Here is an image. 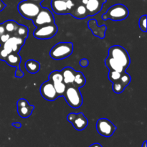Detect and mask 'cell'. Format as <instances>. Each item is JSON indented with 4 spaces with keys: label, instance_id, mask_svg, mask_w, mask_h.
Masks as SVG:
<instances>
[{
    "label": "cell",
    "instance_id": "obj_37",
    "mask_svg": "<svg viewBox=\"0 0 147 147\" xmlns=\"http://www.w3.org/2000/svg\"><path fill=\"white\" fill-rule=\"evenodd\" d=\"M30 1H33V2L37 3V4H40L43 1H44V0H30Z\"/></svg>",
    "mask_w": 147,
    "mask_h": 147
},
{
    "label": "cell",
    "instance_id": "obj_22",
    "mask_svg": "<svg viewBox=\"0 0 147 147\" xmlns=\"http://www.w3.org/2000/svg\"><path fill=\"white\" fill-rule=\"evenodd\" d=\"M4 28H5L6 32L10 34V35H13L15 31L17 30V27H18L19 24L14 20H7V21L4 22Z\"/></svg>",
    "mask_w": 147,
    "mask_h": 147
},
{
    "label": "cell",
    "instance_id": "obj_10",
    "mask_svg": "<svg viewBox=\"0 0 147 147\" xmlns=\"http://www.w3.org/2000/svg\"><path fill=\"white\" fill-rule=\"evenodd\" d=\"M67 120L72 123L75 129L83 131L88 125V121L83 113H70L67 115Z\"/></svg>",
    "mask_w": 147,
    "mask_h": 147
},
{
    "label": "cell",
    "instance_id": "obj_3",
    "mask_svg": "<svg viewBox=\"0 0 147 147\" xmlns=\"http://www.w3.org/2000/svg\"><path fill=\"white\" fill-rule=\"evenodd\" d=\"M129 14V9L126 6L122 4H116L109 7L107 11L102 15V19L103 20L121 21L127 18Z\"/></svg>",
    "mask_w": 147,
    "mask_h": 147
},
{
    "label": "cell",
    "instance_id": "obj_5",
    "mask_svg": "<svg viewBox=\"0 0 147 147\" xmlns=\"http://www.w3.org/2000/svg\"><path fill=\"white\" fill-rule=\"evenodd\" d=\"M109 56L119 62L126 69H127L130 65V56L126 49L121 46H111L109 50Z\"/></svg>",
    "mask_w": 147,
    "mask_h": 147
},
{
    "label": "cell",
    "instance_id": "obj_38",
    "mask_svg": "<svg viewBox=\"0 0 147 147\" xmlns=\"http://www.w3.org/2000/svg\"><path fill=\"white\" fill-rule=\"evenodd\" d=\"M146 144H147V142L146 141H145V142L143 143V144H142V147H146Z\"/></svg>",
    "mask_w": 147,
    "mask_h": 147
},
{
    "label": "cell",
    "instance_id": "obj_34",
    "mask_svg": "<svg viewBox=\"0 0 147 147\" xmlns=\"http://www.w3.org/2000/svg\"><path fill=\"white\" fill-rule=\"evenodd\" d=\"M6 7V4L2 1V0H0V11H1L2 10H4V9Z\"/></svg>",
    "mask_w": 147,
    "mask_h": 147
},
{
    "label": "cell",
    "instance_id": "obj_35",
    "mask_svg": "<svg viewBox=\"0 0 147 147\" xmlns=\"http://www.w3.org/2000/svg\"><path fill=\"white\" fill-rule=\"evenodd\" d=\"M12 125L14 127L17 128V129H20L22 127V123L20 122H15V123H12Z\"/></svg>",
    "mask_w": 147,
    "mask_h": 147
},
{
    "label": "cell",
    "instance_id": "obj_21",
    "mask_svg": "<svg viewBox=\"0 0 147 147\" xmlns=\"http://www.w3.org/2000/svg\"><path fill=\"white\" fill-rule=\"evenodd\" d=\"M86 83V78L85 77L83 73L80 71H76L75 72V77H74V81H73V85L76 86L78 88L83 87Z\"/></svg>",
    "mask_w": 147,
    "mask_h": 147
},
{
    "label": "cell",
    "instance_id": "obj_1",
    "mask_svg": "<svg viewBox=\"0 0 147 147\" xmlns=\"http://www.w3.org/2000/svg\"><path fill=\"white\" fill-rule=\"evenodd\" d=\"M63 97L65 98L67 104L73 109H78L83 104V96L80 88L73 84L67 86Z\"/></svg>",
    "mask_w": 147,
    "mask_h": 147
},
{
    "label": "cell",
    "instance_id": "obj_12",
    "mask_svg": "<svg viewBox=\"0 0 147 147\" xmlns=\"http://www.w3.org/2000/svg\"><path fill=\"white\" fill-rule=\"evenodd\" d=\"M4 61L10 66L17 67L15 71V76L17 78H22L24 76V73L20 68V63H21L22 58L20 56L19 53H10L5 58Z\"/></svg>",
    "mask_w": 147,
    "mask_h": 147
},
{
    "label": "cell",
    "instance_id": "obj_13",
    "mask_svg": "<svg viewBox=\"0 0 147 147\" xmlns=\"http://www.w3.org/2000/svg\"><path fill=\"white\" fill-rule=\"evenodd\" d=\"M17 113L20 117L27 119L30 117L34 109V106L30 105L28 100L24 98H20L17 102Z\"/></svg>",
    "mask_w": 147,
    "mask_h": 147
},
{
    "label": "cell",
    "instance_id": "obj_26",
    "mask_svg": "<svg viewBox=\"0 0 147 147\" xmlns=\"http://www.w3.org/2000/svg\"><path fill=\"white\" fill-rule=\"evenodd\" d=\"M131 77L130 76V75L126 73V72H124V73H123L121 74V76L119 81L120 82L125 88H126L129 86V83H131Z\"/></svg>",
    "mask_w": 147,
    "mask_h": 147
},
{
    "label": "cell",
    "instance_id": "obj_39",
    "mask_svg": "<svg viewBox=\"0 0 147 147\" xmlns=\"http://www.w3.org/2000/svg\"><path fill=\"white\" fill-rule=\"evenodd\" d=\"M62 1H68V0H62Z\"/></svg>",
    "mask_w": 147,
    "mask_h": 147
},
{
    "label": "cell",
    "instance_id": "obj_14",
    "mask_svg": "<svg viewBox=\"0 0 147 147\" xmlns=\"http://www.w3.org/2000/svg\"><path fill=\"white\" fill-rule=\"evenodd\" d=\"M75 2L76 4H75L74 7L70 10L69 14L72 15L75 18L79 19V20H83V19H86L89 17L86 6L81 4L80 0L78 1L77 0H75Z\"/></svg>",
    "mask_w": 147,
    "mask_h": 147
},
{
    "label": "cell",
    "instance_id": "obj_24",
    "mask_svg": "<svg viewBox=\"0 0 147 147\" xmlns=\"http://www.w3.org/2000/svg\"><path fill=\"white\" fill-rule=\"evenodd\" d=\"M48 78L49 80H50L53 83L63 82V78L61 70H54V71H53L51 73H50Z\"/></svg>",
    "mask_w": 147,
    "mask_h": 147
},
{
    "label": "cell",
    "instance_id": "obj_15",
    "mask_svg": "<svg viewBox=\"0 0 147 147\" xmlns=\"http://www.w3.org/2000/svg\"><path fill=\"white\" fill-rule=\"evenodd\" d=\"M106 2V0H88L85 6L88 14L90 17H93L101 11L103 6Z\"/></svg>",
    "mask_w": 147,
    "mask_h": 147
},
{
    "label": "cell",
    "instance_id": "obj_36",
    "mask_svg": "<svg viewBox=\"0 0 147 147\" xmlns=\"http://www.w3.org/2000/svg\"><path fill=\"white\" fill-rule=\"evenodd\" d=\"M89 147H103V146H102L100 144L94 143V144H93L90 145V146H89Z\"/></svg>",
    "mask_w": 147,
    "mask_h": 147
},
{
    "label": "cell",
    "instance_id": "obj_11",
    "mask_svg": "<svg viewBox=\"0 0 147 147\" xmlns=\"http://www.w3.org/2000/svg\"><path fill=\"white\" fill-rule=\"evenodd\" d=\"M40 90L42 97L49 101H53L59 98L56 93L53 83L49 80L44 82L41 85Z\"/></svg>",
    "mask_w": 147,
    "mask_h": 147
},
{
    "label": "cell",
    "instance_id": "obj_7",
    "mask_svg": "<svg viewBox=\"0 0 147 147\" xmlns=\"http://www.w3.org/2000/svg\"><path fill=\"white\" fill-rule=\"evenodd\" d=\"M25 39L22 38V37H17V36L11 35L9 40L1 45L3 48L4 49L6 52L8 54L10 53H19L22 46L25 43Z\"/></svg>",
    "mask_w": 147,
    "mask_h": 147
},
{
    "label": "cell",
    "instance_id": "obj_20",
    "mask_svg": "<svg viewBox=\"0 0 147 147\" xmlns=\"http://www.w3.org/2000/svg\"><path fill=\"white\" fill-rule=\"evenodd\" d=\"M24 67L27 71L30 74H35L40 70V64L34 60H28L26 61Z\"/></svg>",
    "mask_w": 147,
    "mask_h": 147
},
{
    "label": "cell",
    "instance_id": "obj_19",
    "mask_svg": "<svg viewBox=\"0 0 147 147\" xmlns=\"http://www.w3.org/2000/svg\"><path fill=\"white\" fill-rule=\"evenodd\" d=\"M76 70L70 67H66L61 70L63 78V82L66 86L73 84Z\"/></svg>",
    "mask_w": 147,
    "mask_h": 147
},
{
    "label": "cell",
    "instance_id": "obj_27",
    "mask_svg": "<svg viewBox=\"0 0 147 147\" xmlns=\"http://www.w3.org/2000/svg\"><path fill=\"white\" fill-rule=\"evenodd\" d=\"M121 73H119L118 71H115V70H109V73L108 75L109 76V79L111 82L114 83V82L117 81L120 79L121 76Z\"/></svg>",
    "mask_w": 147,
    "mask_h": 147
},
{
    "label": "cell",
    "instance_id": "obj_9",
    "mask_svg": "<svg viewBox=\"0 0 147 147\" xmlns=\"http://www.w3.org/2000/svg\"><path fill=\"white\" fill-rule=\"evenodd\" d=\"M33 24L36 27L45 24H51L55 22L53 14L49 9L46 7H42L35 18L32 20Z\"/></svg>",
    "mask_w": 147,
    "mask_h": 147
},
{
    "label": "cell",
    "instance_id": "obj_33",
    "mask_svg": "<svg viewBox=\"0 0 147 147\" xmlns=\"http://www.w3.org/2000/svg\"><path fill=\"white\" fill-rule=\"evenodd\" d=\"M6 32H6L5 28H4V24L1 23V24H0V36H1L2 34H4V33Z\"/></svg>",
    "mask_w": 147,
    "mask_h": 147
},
{
    "label": "cell",
    "instance_id": "obj_30",
    "mask_svg": "<svg viewBox=\"0 0 147 147\" xmlns=\"http://www.w3.org/2000/svg\"><path fill=\"white\" fill-rule=\"evenodd\" d=\"M10 34L9 33L6 32L4 34H2L1 36H0V45H3L4 43H5L7 40H9V38L10 37Z\"/></svg>",
    "mask_w": 147,
    "mask_h": 147
},
{
    "label": "cell",
    "instance_id": "obj_31",
    "mask_svg": "<svg viewBox=\"0 0 147 147\" xmlns=\"http://www.w3.org/2000/svg\"><path fill=\"white\" fill-rule=\"evenodd\" d=\"M8 53L4 50V49L3 48L2 46L0 45V60H5V58L7 57V56L8 55Z\"/></svg>",
    "mask_w": 147,
    "mask_h": 147
},
{
    "label": "cell",
    "instance_id": "obj_17",
    "mask_svg": "<svg viewBox=\"0 0 147 147\" xmlns=\"http://www.w3.org/2000/svg\"><path fill=\"white\" fill-rule=\"evenodd\" d=\"M51 7L53 11L57 14H67L69 10L67 7L66 1L62 0H52Z\"/></svg>",
    "mask_w": 147,
    "mask_h": 147
},
{
    "label": "cell",
    "instance_id": "obj_6",
    "mask_svg": "<svg viewBox=\"0 0 147 147\" xmlns=\"http://www.w3.org/2000/svg\"><path fill=\"white\" fill-rule=\"evenodd\" d=\"M57 31L58 27L54 22L37 27L33 32V35L38 40H49L54 37Z\"/></svg>",
    "mask_w": 147,
    "mask_h": 147
},
{
    "label": "cell",
    "instance_id": "obj_8",
    "mask_svg": "<svg viewBox=\"0 0 147 147\" xmlns=\"http://www.w3.org/2000/svg\"><path fill=\"white\" fill-rule=\"evenodd\" d=\"M98 133L104 137H111L116 130V126L107 119H100L96 123Z\"/></svg>",
    "mask_w": 147,
    "mask_h": 147
},
{
    "label": "cell",
    "instance_id": "obj_32",
    "mask_svg": "<svg viewBox=\"0 0 147 147\" xmlns=\"http://www.w3.org/2000/svg\"><path fill=\"white\" fill-rule=\"evenodd\" d=\"M79 64H80V65L81 66V67H86L88 65L89 62L86 58H83L80 60V62H79Z\"/></svg>",
    "mask_w": 147,
    "mask_h": 147
},
{
    "label": "cell",
    "instance_id": "obj_28",
    "mask_svg": "<svg viewBox=\"0 0 147 147\" xmlns=\"http://www.w3.org/2000/svg\"><path fill=\"white\" fill-rule=\"evenodd\" d=\"M125 88H125L124 86H123V85H122L121 83L119 81V80H117V81L113 83L112 89H113V92H114L115 93L120 94V93H121L124 90Z\"/></svg>",
    "mask_w": 147,
    "mask_h": 147
},
{
    "label": "cell",
    "instance_id": "obj_18",
    "mask_svg": "<svg viewBox=\"0 0 147 147\" xmlns=\"http://www.w3.org/2000/svg\"><path fill=\"white\" fill-rule=\"evenodd\" d=\"M105 65L109 69V70H115V71H118L121 73H124L126 70V69L121 64H120L119 62H117L113 58L111 57L110 56H108L106 58Z\"/></svg>",
    "mask_w": 147,
    "mask_h": 147
},
{
    "label": "cell",
    "instance_id": "obj_25",
    "mask_svg": "<svg viewBox=\"0 0 147 147\" xmlns=\"http://www.w3.org/2000/svg\"><path fill=\"white\" fill-rule=\"evenodd\" d=\"M53 86H54V88L55 89V91L58 97H62L63 94H64L65 91L67 86L65 84L64 82H59V83H53Z\"/></svg>",
    "mask_w": 147,
    "mask_h": 147
},
{
    "label": "cell",
    "instance_id": "obj_16",
    "mask_svg": "<svg viewBox=\"0 0 147 147\" xmlns=\"http://www.w3.org/2000/svg\"><path fill=\"white\" fill-rule=\"evenodd\" d=\"M88 26L90 30H91L92 32L96 37L100 39H103L105 37V32L106 30V26L102 25L98 26L97 23V20L92 19L88 22Z\"/></svg>",
    "mask_w": 147,
    "mask_h": 147
},
{
    "label": "cell",
    "instance_id": "obj_29",
    "mask_svg": "<svg viewBox=\"0 0 147 147\" xmlns=\"http://www.w3.org/2000/svg\"><path fill=\"white\" fill-rule=\"evenodd\" d=\"M139 28L144 32H146L147 31V27H146V15L144 14V15L142 16V17L139 18Z\"/></svg>",
    "mask_w": 147,
    "mask_h": 147
},
{
    "label": "cell",
    "instance_id": "obj_2",
    "mask_svg": "<svg viewBox=\"0 0 147 147\" xmlns=\"http://www.w3.org/2000/svg\"><path fill=\"white\" fill-rule=\"evenodd\" d=\"M42 6L40 4L30 1L24 0L20 2L17 6L19 13L24 18L30 20H33L41 9Z\"/></svg>",
    "mask_w": 147,
    "mask_h": 147
},
{
    "label": "cell",
    "instance_id": "obj_4",
    "mask_svg": "<svg viewBox=\"0 0 147 147\" xmlns=\"http://www.w3.org/2000/svg\"><path fill=\"white\" fill-rule=\"evenodd\" d=\"M73 52L72 42H59L52 47L50 56L53 60H63L70 57Z\"/></svg>",
    "mask_w": 147,
    "mask_h": 147
},
{
    "label": "cell",
    "instance_id": "obj_23",
    "mask_svg": "<svg viewBox=\"0 0 147 147\" xmlns=\"http://www.w3.org/2000/svg\"><path fill=\"white\" fill-rule=\"evenodd\" d=\"M13 35L17 36V37H22V38H24L26 40L29 35L28 27L25 25H23V24H19L17 30L13 34Z\"/></svg>",
    "mask_w": 147,
    "mask_h": 147
}]
</instances>
